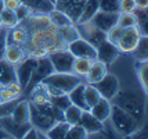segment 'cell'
Here are the masks:
<instances>
[{
    "label": "cell",
    "instance_id": "15",
    "mask_svg": "<svg viewBox=\"0 0 148 139\" xmlns=\"http://www.w3.org/2000/svg\"><path fill=\"white\" fill-rule=\"evenodd\" d=\"M79 125L83 128L86 133H87V138L90 136V135H94V133H98L101 132L104 129V127H105V122H101V121H98V120L91 114L89 110H84L82 113V115H80V120H79V122H77Z\"/></svg>",
    "mask_w": 148,
    "mask_h": 139
},
{
    "label": "cell",
    "instance_id": "37",
    "mask_svg": "<svg viewBox=\"0 0 148 139\" xmlns=\"http://www.w3.org/2000/svg\"><path fill=\"white\" fill-rule=\"evenodd\" d=\"M116 25L121 27L122 29L123 28L136 27V25H137V18H136L134 13H119Z\"/></svg>",
    "mask_w": 148,
    "mask_h": 139
},
{
    "label": "cell",
    "instance_id": "19",
    "mask_svg": "<svg viewBox=\"0 0 148 139\" xmlns=\"http://www.w3.org/2000/svg\"><path fill=\"white\" fill-rule=\"evenodd\" d=\"M25 57H26V52H25V49H24V46H21V45H13V43H10V45L6 46L4 56H3V59L7 60L8 63H11L13 66H17Z\"/></svg>",
    "mask_w": 148,
    "mask_h": 139
},
{
    "label": "cell",
    "instance_id": "52",
    "mask_svg": "<svg viewBox=\"0 0 148 139\" xmlns=\"http://www.w3.org/2000/svg\"><path fill=\"white\" fill-rule=\"evenodd\" d=\"M0 28H3V24H1V18H0Z\"/></svg>",
    "mask_w": 148,
    "mask_h": 139
},
{
    "label": "cell",
    "instance_id": "21",
    "mask_svg": "<svg viewBox=\"0 0 148 139\" xmlns=\"http://www.w3.org/2000/svg\"><path fill=\"white\" fill-rule=\"evenodd\" d=\"M22 92L24 91L18 82H11L8 85H0V102L19 99Z\"/></svg>",
    "mask_w": 148,
    "mask_h": 139
},
{
    "label": "cell",
    "instance_id": "31",
    "mask_svg": "<svg viewBox=\"0 0 148 139\" xmlns=\"http://www.w3.org/2000/svg\"><path fill=\"white\" fill-rule=\"evenodd\" d=\"M98 3L100 0H86L83 7V11H82V15L77 22H84V21H90L93 18V15L98 11Z\"/></svg>",
    "mask_w": 148,
    "mask_h": 139
},
{
    "label": "cell",
    "instance_id": "8",
    "mask_svg": "<svg viewBox=\"0 0 148 139\" xmlns=\"http://www.w3.org/2000/svg\"><path fill=\"white\" fill-rule=\"evenodd\" d=\"M53 71H54V68H53L51 61L49 60L47 56H46V57H40V59H38L36 60V66H35V68H33L31 81H29L28 86L25 88V91L26 92H28V91L31 92L32 88H35L36 85H39V84L45 80L47 75H50Z\"/></svg>",
    "mask_w": 148,
    "mask_h": 139
},
{
    "label": "cell",
    "instance_id": "4",
    "mask_svg": "<svg viewBox=\"0 0 148 139\" xmlns=\"http://www.w3.org/2000/svg\"><path fill=\"white\" fill-rule=\"evenodd\" d=\"M108 120L111 121L112 128L116 131V133L121 136H132L141 127V124L134 117H132L129 113H126L115 104H112L111 107V114Z\"/></svg>",
    "mask_w": 148,
    "mask_h": 139
},
{
    "label": "cell",
    "instance_id": "47",
    "mask_svg": "<svg viewBox=\"0 0 148 139\" xmlns=\"http://www.w3.org/2000/svg\"><path fill=\"white\" fill-rule=\"evenodd\" d=\"M121 31H122V28L118 27V25L112 27L110 31L107 32V40H110V42H112V43L116 45V40H118L119 35H121Z\"/></svg>",
    "mask_w": 148,
    "mask_h": 139
},
{
    "label": "cell",
    "instance_id": "24",
    "mask_svg": "<svg viewBox=\"0 0 148 139\" xmlns=\"http://www.w3.org/2000/svg\"><path fill=\"white\" fill-rule=\"evenodd\" d=\"M15 121H18L21 124H25V122H31V110H29V100H18L17 106L14 109L13 114H11Z\"/></svg>",
    "mask_w": 148,
    "mask_h": 139
},
{
    "label": "cell",
    "instance_id": "3",
    "mask_svg": "<svg viewBox=\"0 0 148 139\" xmlns=\"http://www.w3.org/2000/svg\"><path fill=\"white\" fill-rule=\"evenodd\" d=\"M80 82H83L82 78L75 75L73 73H56V71H53L50 75H47L45 80L42 81L46 92L49 93V96L71 92Z\"/></svg>",
    "mask_w": 148,
    "mask_h": 139
},
{
    "label": "cell",
    "instance_id": "43",
    "mask_svg": "<svg viewBox=\"0 0 148 139\" xmlns=\"http://www.w3.org/2000/svg\"><path fill=\"white\" fill-rule=\"evenodd\" d=\"M14 11H15V15H17V20H18V22L25 21L26 18L32 14V11H31V10L28 8V6H25L24 3H21V4H19V6L17 7Z\"/></svg>",
    "mask_w": 148,
    "mask_h": 139
},
{
    "label": "cell",
    "instance_id": "36",
    "mask_svg": "<svg viewBox=\"0 0 148 139\" xmlns=\"http://www.w3.org/2000/svg\"><path fill=\"white\" fill-rule=\"evenodd\" d=\"M58 31H60V35H61V38H62L65 45H68L69 42H72V40H75L79 38V33H77V29H76V27H75V24L68 25V27L58 28Z\"/></svg>",
    "mask_w": 148,
    "mask_h": 139
},
{
    "label": "cell",
    "instance_id": "10",
    "mask_svg": "<svg viewBox=\"0 0 148 139\" xmlns=\"http://www.w3.org/2000/svg\"><path fill=\"white\" fill-rule=\"evenodd\" d=\"M66 49L71 52L75 57H84V59L90 60H97V50L96 47L91 43H89L87 40L77 38V39L72 40L66 45Z\"/></svg>",
    "mask_w": 148,
    "mask_h": 139
},
{
    "label": "cell",
    "instance_id": "42",
    "mask_svg": "<svg viewBox=\"0 0 148 139\" xmlns=\"http://www.w3.org/2000/svg\"><path fill=\"white\" fill-rule=\"evenodd\" d=\"M133 53H136L137 60H147V36H143L140 39Z\"/></svg>",
    "mask_w": 148,
    "mask_h": 139
},
{
    "label": "cell",
    "instance_id": "9",
    "mask_svg": "<svg viewBox=\"0 0 148 139\" xmlns=\"http://www.w3.org/2000/svg\"><path fill=\"white\" fill-rule=\"evenodd\" d=\"M100 96L107 100H112L119 92V80L112 74H105L101 80L94 84Z\"/></svg>",
    "mask_w": 148,
    "mask_h": 139
},
{
    "label": "cell",
    "instance_id": "22",
    "mask_svg": "<svg viewBox=\"0 0 148 139\" xmlns=\"http://www.w3.org/2000/svg\"><path fill=\"white\" fill-rule=\"evenodd\" d=\"M28 38L26 29L21 24L15 25L14 28H10V31H7V45L13 43V45H21L24 46Z\"/></svg>",
    "mask_w": 148,
    "mask_h": 139
},
{
    "label": "cell",
    "instance_id": "20",
    "mask_svg": "<svg viewBox=\"0 0 148 139\" xmlns=\"http://www.w3.org/2000/svg\"><path fill=\"white\" fill-rule=\"evenodd\" d=\"M11 82H18L17 81V74H15V66L8 63L7 60H0V85H8Z\"/></svg>",
    "mask_w": 148,
    "mask_h": 139
},
{
    "label": "cell",
    "instance_id": "29",
    "mask_svg": "<svg viewBox=\"0 0 148 139\" xmlns=\"http://www.w3.org/2000/svg\"><path fill=\"white\" fill-rule=\"evenodd\" d=\"M47 15H49V18H50V21H51V24L53 25H56L57 28L68 27V25H72V24H73V22L69 20V17H68L64 11L57 10V8H53Z\"/></svg>",
    "mask_w": 148,
    "mask_h": 139
},
{
    "label": "cell",
    "instance_id": "44",
    "mask_svg": "<svg viewBox=\"0 0 148 139\" xmlns=\"http://www.w3.org/2000/svg\"><path fill=\"white\" fill-rule=\"evenodd\" d=\"M136 10V0H119V13H133Z\"/></svg>",
    "mask_w": 148,
    "mask_h": 139
},
{
    "label": "cell",
    "instance_id": "2",
    "mask_svg": "<svg viewBox=\"0 0 148 139\" xmlns=\"http://www.w3.org/2000/svg\"><path fill=\"white\" fill-rule=\"evenodd\" d=\"M111 102H114L115 106L129 113L140 124L145 118V93H140L134 89H126V91L119 89V92Z\"/></svg>",
    "mask_w": 148,
    "mask_h": 139
},
{
    "label": "cell",
    "instance_id": "45",
    "mask_svg": "<svg viewBox=\"0 0 148 139\" xmlns=\"http://www.w3.org/2000/svg\"><path fill=\"white\" fill-rule=\"evenodd\" d=\"M7 29L6 27L0 28V60L3 59L4 56V50H6V46H7Z\"/></svg>",
    "mask_w": 148,
    "mask_h": 139
},
{
    "label": "cell",
    "instance_id": "40",
    "mask_svg": "<svg viewBox=\"0 0 148 139\" xmlns=\"http://www.w3.org/2000/svg\"><path fill=\"white\" fill-rule=\"evenodd\" d=\"M87 138V133L79 124H73V125L69 127L68 132H66V136L65 139H84Z\"/></svg>",
    "mask_w": 148,
    "mask_h": 139
},
{
    "label": "cell",
    "instance_id": "34",
    "mask_svg": "<svg viewBox=\"0 0 148 139\" xmlns=\"http://www.w3.org/2000/svg\"><path fill=\"white\" fill-rule=\"evenodd\" d=\"M0 18H1V24H3V27H6L7 29L14 28L15 25H18L19 24L18 20H17V15H15V11L8 10V8H3V10H1V13H0Z\"/></svg>",
    "mask_w": 148,
    "mask_h": 139
},
{
    "label": "cell",
    "instance_id": "23",
    "mask_svg": "<svg viewBox=\"0 0 148 139\" xmlns=\"http://www.w3.org/2000/svg\"><path fill=\"white\" fill-rule=\"evenodd\" d=\"M35 14H49L54 8L50 0H21Z\"/></svg>",
    "mask_w": 148,
    "mask_h": 139
},
{
    "label": "cell",
    "instance_id": "53",
    "mask_svg": "<svg viewBox=\"0 0 148 139\" xmlns=\"http://www.w3.org/2000/svg\"><path fill=\"white\" fill-rule=\"evenodd\" d=\"M50 1H51V3H53V4H54V1H56V0H50Z\"/></svg>",
    "mask_w": 148,
    "mask_h": 139
},
{
    "label": "cell",
    "instance_id": "5",
    "mask_svg": "<svg viewBox=\"0 0 148 139\" xmlns=\"http://www.w3.org/2000/svg\"><path fill=\"white\" fill-rule=\"evenodd\" d=\"M143 36L144 35L140 32V29L137 27L123 28L116 40V47L122 53H133Z\"/></svg>",
    "mask_w": 148,
    "mask_h": 139
},
{
    "label": "cell",
    "instance_id": "17",
    "mask_svg": "<svg viewBox=\"0 0 148 139\" xmlns=\"http://www.w3.org/2000/svg\"><path fill=\"white\" fill-rule=\"evenodd\" d=\"M107 73H108V71H107V66L104 64L103 61H100V60H93V63H91L89 71H87V74L84 75L86 84L94 85V84L98 82Z\"/></svg>",
    "mask_w": 148,
    "mask_h": 139
},
{
    "label": "cell",
    "instance_id": "51",
    "mask_svg": "<svg viewBox=\"0 0 148 139\" xmlns=\"http://www.w3.org/2000/svg\"><path fill=\"white\" fill-rule=\"evenodd\" d=\"M3 8H4V0H0V13H1Z\"/></svg>",
    "mask_w": 148,
    "mask_h": 139
},
{
    "label": "cell",
    "instance_id": "6",
    "mask_svg": "<svg viewBox=\"0 0 148 139\" xmlns=\"http://www.w3.org/2000/svg\"><path fill=\"white\" fill-rule=\"evenodd\" d=\"M75 27H76V29H77L79 38L87 40V42L91 43L94 47H97L101 42H104V40L107 39V33L103 32L101 29H98L91 21L76 22Z\"/></svg>",
    "mask_w": 148,
    "mask_h": 139
},
{
    "label": "cell",
    "instance_id": "32",
    "mask_svg": "<svg viewBox=\"0 0 148 139\" xmlns=\"http://www.w3.org/2000/svg\"><path fill=\"white\" fill-rule=\"evenodd\" d=\"M83 111L84 110H82L80 107H77V106H75V104H72L71 103V104L64 110V120L66 121V122H69L71 125L77 124Z\"/></svg>",
    "mask_w": 148,
    "mask_h": 139
},
{
    "label": "cell",
    "instance_id": "27",
    "mask_svg": "<svg viewBox=\"0 0 148 139\" xmlns=\"http://www.w3.org/2000/svg\"><path fill=\"white\" fill-rule=\"evenodd\" d=\"M84 3H86V0H72L71 3L64 8V13L69 17V20L73 24H76L77 21H79V18H80Z\"/></svg>",
    "mask_w": 148,
    "mask_h": 139
},
{
    "label": "cell",
    "instance_id": "14",
    "mask_svg": "<svg viewBox=\"0 0 148 139\" xmlns=\"http://www.w3.org/2000/svg\"><path fill=\"white\" fill-rule=\"evenodd\" d=\"M96 50H97V60L103 61L107 67L110 66V64H112L119 57V53H121L115 43H112V42H110V40H107V39L104 40V42H101L96 47Z\"/></svg>",
    "mask_w": 148,
    "mask_h": 139
},
{
    "label": "cell",
    "instance_id": "18",
    "mask_svg": "<svg viewBox=\"0 0 148 139\" xmlns=\"http://www.w3.org/2000/svg\"><path fill=\"white\" fill-rule=\"evenodd\" d=\"M111 107H112L111 100H107V99H104V98H101L96 104H93V106L89 109V111H90L98 121L105 122V121H108V118H110Z\"/></svg>",
    "mask_w": 148,
    "mask_h": 139
},
{
    "label": "cell",
    "instance_id": "50",
    "mask_svg": "<svg viewBox=\"0 0 148 139\" xmlns=\"http://www.w3.org/2000/svg\"><path fill=\"white\" fill-rule=\"evenodd\" d=\"M4 138H11V136H10L6 131H3V129L0 128V139H4Z\"/></svg>",
    "mask_w": 148,
    "mask_h": 139
},
{
    "label": "cell",
    "instance_id": "28",
    "mask_svg": "<svg viewBox=\"0 0 148 139\" xmlns=\"http://www.w3.org/2000/svg\"><path fill=\"white\" fill-rule=\"evenodd\" d=\"M136 73H137V78L138 82L143 88V92L147 95L148 91V63L147 60H138L136 63Z\"/></svg>",
    "mask_w": 148,
    "mask_h": 139
},
{
    "label": "cell",
    "instance_id": "12",
    "mask_svg": "<svg viewBox=\"0 0 148 139\" xmlns=\"http://www.w3.org/2000/svg\"><path fill=\"white\" fill-rule=\"evenodd\" d=\"M31 127H32L31 122L21 124L18 121H15L11 115L0 118V128H1L3 131H6L11 138H22Z\"/></svg>",
    "mask_w": 148,
    "mask_h": 139
},
{
    "label": "cell",
    "instance_id": "41",
    "mask_svg": "<svg viewBox=\"0 0 148 139\" xmlns=\"http://www.w3.org/2000/svg\"><path fill=\"white\" fill-rule=\"evenodd\" d=\"M17 103H18V99L0 102V118L11 115L14 111V109H15V106H17Z\"/></svg>",
    "mask_w": 148,
    "mask_h": 139
},
{
    "label": "cell",
    "instance_id": "25",
    "mask_svg": "<svg viewBox=\"0 0 148 139\" xmlns=\"http://www.w3.org/2000/svg\"><path fill=\"white\" fill-rule=\"evenodd\" d=\"M68 98L71 100L72 104L80 107L82 110H89V107L86 104V100H84V84L80 82L79 85H76L71 92H68Z\"/></svg>",
    "mask_w": 148,
    "mask_h": 139
},
{
    "label": "cell",
    "instance_id": "16",
    "mask_svg": "<svg viewBox=\"0 0 148 139\" xmlns=\"http://www.w3.org/2000/svg\"><path fill=\"white\" fill-rule=\"evenodd\" d=\"M118 15L119 13H107V11H97L93 18H91V22L96 25L98 29H101L103 32H108L112 27H115L116 22H118Z\"/></svg>",
    "mask_w": 148,
    "mask_h": 139
},
{
    "label": "cell",
    "instance_id": "49",
    "mask_svg": "<svg viewBox=\"0 0 148 139\" xmlns=\"http://www.w3.org/2000/svg\"><path fill=\"white\" fill-rule=\"evenodd\" d=\"M148 0H136V8H147Z\"/></svg>",
    "mask_w": 148,
    "mask_h": 139
},
{
    "label": "cell",
    "instance_id": "38",
    "mask_svg": "<svg viewBox=\"0 0 148 139\" xmlns=\"http://www.w3.org/2000/svg\"><path fill=\"white\" fill-rule=\"evenodd\" d=\"M49 100H50L56 107H58L61 111H64L65 109L71 104V100H69V98H68V93H61V95L49 96Z\"/></svg>",
    "mask_w": 148,
    "mask_h": 139
},
{
    "label": "cell",
    "instance_id": "13",
    "mask_svg": "<svg viewBox=\"0 0 148 139\" xmlns=\"http://www.w3.org/2000/svg\"><path fill=\"white\" fill-rule=\"evenodd\" d=\"M29 110H31V124L32 127H35L36 129H39L40 132H43L46 135V132L54 125V122H56V120H53L51 117H49V115H46L45 113H42L40 110H38V107L32 104L31 102H29Z\"/></svg>",
    "mask_w": 148,
    "mask_h": 139
},
{
    "label": "cell",
    "instance_id": "46",
    "mask_svg": "<svg viewBox=\"0 0 148 139\" xmlns=\"http://www.w3.org/2000/svg\"><path fill=\"white\" fill-rule=\"evenodd\" d=\"M22 138L24 139H39V138H46V135L43 132H40L39 129H36L35 127H31Z\"/></svg>",
    "mask_w": 148,
    "mask_h": 139
},
{
    "label": "cell",
    "instance_id": "26",
    "mask_svg": "<svg viewBox=\"0 0 148 139\" xmlns=\"http://www.w3.org/2000/svg\"><path fill=\"white\" fill-rule=\"evenodd\" d=\"M69 127H71V124L66 122L65 120L56 121L54 125L46 132V138H49V139H65Z\"/></svg>",
    "mask_w": 148,
    "mask_h": 139
},
{
    "label": "cell",
    "instance_id": "30",
    "mask_svg": "<svg viewBox=\"0 0 148 139\" xmlns=\"http://www.w3.org/2000/svg\"><path fill=\"white\" fill-rule=\"evenodd\" d=\"M93 60L90 59H84V57H75L73 60V64H72V73L80 77V78H84V75L87 74L89 68H90Z\"/></svg>",
    "mask_w": 148,
    "mask_h": 139
},
{
    "label": "cell",
    "instance_id": "39",
    "mask_svg": "<svg viewBox=\"0 0 148 139\" xmlns=\"http://www.w3.org/2000/svg\"><path fill=\"white\" fill-rule=\"evenodd\" d=\"M98 10L107 13H119V0H100Z\"/></svg>",
    "mask_w": 148,
    "mask_h": 139
},
{
    "label": "cell",
    "instance_id": "48",
    "mask_svg": "<svg viewBox=\"0 0 148 139\" xmlns=\"http://www.w3.org/2000/svg\"><path fill=\"white\" fill-rule=\"evenodd\" d=\"M21 3H22L21 0H4V8H8V10L14 11Z\"/></svg>",
    "mask_w": 148,
    "mask_h": 139
},
{
    "label": "cell",
    "instance_id": "33",
    "mask_svg": "<svg viewBox=\"0 0 148 139\" xmlns=\"http://www.w3.org/2000/svg\"><path fill=\"white\" fill-rule=\"evenodd\" d=\"M100 99H101V96H100L98 91L96 89V86L91 85V84H84V100H86L87 107L90 109Z\"/></svg>",
    "mask_w": 148,
    "mask_h": 139
},
{
    "label": "cell",
    "instance_id": "11",
    "mask_svg": "<svg viewBox=\"0 0 148 139\" xmlns=\"http://www.w3.org/2000/svg\"><path fill=\"white\" fill-rule=\"evenodd\" d=\"M36 60L35 57H31V56H26L25 59L22 60L21 63H18L15 66V74H17V81L21 85L22 91H25V88L28 86L29 81H31V77H32L33 68L36 66Z\"/></svg>",
    "mask_w": 148,
    "mask_h": 139
},
{
    "label": "cell",
    "instance_id": "35",
    "mask_svg": "<svg viewBox=\"0 0 148 139\" xmlns=\"http://www.w3.org/2000/svg\"><path fill=\"white\" fill-rule=\"evenodd\" d=\"M134 15L137 18V25L136 27L140 29V32L147 36V25H148V14H147V8H136Z\"/></svg>",
    "mask_w": 148,
    "mask_h": 139
},
{
    "label": "cell",
    "instance_id": "1",
    "mask_svg": "<svg viewBox=\"0 0 148 139\" xmlns=\"http://www.w3.org/2000/svg\"><path fill=\"white\" fill-rule=\"evenodd\" d=\"M19 24L25 28L28 33L26 42L24 45L26 56L40 59L49 56L56 50L66 47L58 28L51 24L47 14L32 13L25 21Z\"/></svg>",
    "mask_w": 148,
    "mask_h": 139
},
{
    "label": "cell",
    "instance_id": "7",
    "mask_svg": "<svg viewBox=\"0 0 148 139\" xmlns=\"http://www.w3.org/2000/svg\"><path fill=\"white\" fill-rule=\"evenodd\" d=\"M47 57L51 61V66L56 73H72V64H73L75 56L66 47L53 52Z\"/></svg>",
    "mask_w": 148,
    "mask_h": 139
}]
</instances>
